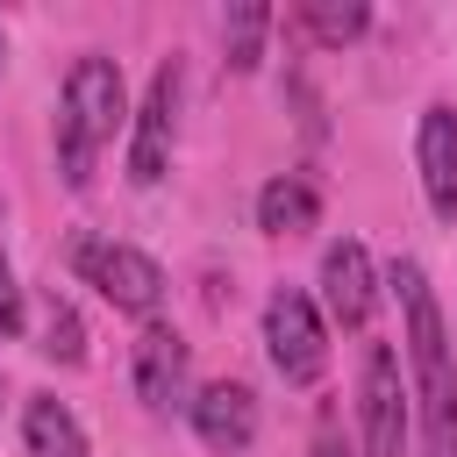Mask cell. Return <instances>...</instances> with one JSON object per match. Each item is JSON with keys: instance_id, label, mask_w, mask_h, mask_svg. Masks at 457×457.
Returning <instances> with one entry per match:
<instances>
[{"instance_id": "obj_7", "label": "cell", "mask_w": 457, "mask_h": 457, "mask_svg": "<svg viewBox=\"0 0 457 457\" xmlns=\"http://www.w3.org/2000/svg\"><path fill=\"white\" fill-rule=\"evenodd\" d=\"M171 129H179V64H157L143 107H136V136H129V179L157 186L171 164Z\"/></svg>"}, {"instance_id": "obj_11", "label": "cell", "mask_w": 457, "mask_h": 457, "mask_svg": "<svg viewBox=\"0 0 457 457\" xmlns=\"http://www.w3.org/2000/svg\"><path fill=\"white\" fill-rule=\"evenodd\" d=\"M321 221V193L300 179V171H286V179H271L264 193H257V228L264 236H307Z\"/></svg>"}, {"instance_id": "obj_9", "label": "cell", "mask_w": 457, "mask_h": 457, "mask_svg": "<svg viewBox=\"0 0 457 457\" xmlns=\"http://www.w3.org/2000/svg\"><path fill=\"white\" fill-rule=\"evenodd\" d=\"M414 164H421V193L443 221H457V107H428L414 129Z\"/></svg>"}, {"instance_id": "obj_13", "label": "cell", "mask_w": 457, "mask_h": 457, "mask_svg": "<svg viewBox=\"0 0 457 457\" xmlns=\"http://www.w3.org/2000/svg\"><path fill=\"white\" fill-rule=\"evenodd\" d=\"M364 21H371V7H364V0H307V7H300V29H307L314 43H328V50L357 43V36H364Z\"/></svg>"}, {"instance_id": "obj_4", "label": "cell", "mask_w": 457, "mask_h": 457, "mask_svg": "<svg viewBox=\"0 0 457 457\" xmlns=\"http://www.w3.org/2000/svg\"><path fill=\"white\" fill-rule=\"evenodd\" d=\"M71 264H79V278L100 293V300H114L121 314H157V300H164V271H157V257H143L136 243H107V236H86L79 250H71Z\"/></svg>"}, {"instance_id": "obj_12", "label": "cell", "mask_w": 457, "mask_h": 457, "mask_svg": "<svg viewBox=\"0 0 457 457\" xmlns=\"http://www.w3.org/2000/svg\"><path fill=\"white\" fill-rule=\"evenodd\" d=\"M21 436H29V457H86L79 414H71L64 400H50V393H36V400L21 407Z\"/></svg>"}, {"instance_id": "obj_6", "label": "cell", "mask_w": 457, "mask_h": 457, "mask_svg": "<svg viewBox=\"0 0 457 457\" xmlns=\"http://www.w3.org/2000/svg\"><path fill=\"white\" fill-rule=\"evenodd\" d=\"M186 393H193V357H186L179 328L143 321V336H136V400L150 414H171V407H186Z\"/></svg>"}, {"instance_id": "obj_2", "label": "cell", "mask_w": 457, "mask_h": 457, "mask_svg": "<svg viewBox=\"0 0 457 457\" xmlns=\"http://www.w3.org/2000/svg\"><path fill=\"white\" fill-rule=\"evenodd\" d=\"M129 121V86H121V64L86 50L64 79V107H57V171L64 186H93V157L100 143H114V129Z\"/></svg>"}, {"instance_id": "obj_15", "label": "cell", "mask_w": 457, "mask_h": 457, "mask_svg": "<svg viewBox=\"0 0 457 457\" xmlns=\"http://www.w3.org/2000/svg\"><path fill=\"white\" fill-rule=\"evenodd\" d=\"M43 357H57V364H86V321H79L71 300H50V307H43Z\"/></svg>"}, {"instance_id": "obj_17", "label": "cell", "mask_w": 457, "mask_h": 457, "mask_svg": "<svg viewBox=\"0 0 457 457\" xmlns=\"http://www.w3.org/2000/svg\"><path fill=\"white\" fill-rule=\"evenodd\" d=\"M314 457H350V443H343L336 414H321V421H314Z\"/></svg>"}, {"instance_id": "obj_14", "label": "cell", "mask_w": 457, "mask_h": 457, "mask_svg": "<svg viewBox=\"0 0 457 457\" xmlns=\"http://www.w3.org/2000/svg\"><path fill=\"white\" fill-rule=\"evenodd\" d=\"M264 29H271V7H264V0H236V7H228V21H221L228 71H257V57H264Z\"/></svg>"}, {"instance_id": "obj_5", "label": "cell", "mask_w": 457, "mask_h": 457, "mask_svg": "<svg viewBox=\"0 0 457 457\" xmlns=\"http://www.w3.org/2000/svg\"><path fill=\"white\" fill-rule=\"evenodd\" d=\"M407 386H400V357L393 343H371L364 350V378H357V407H364V457H407Z\"/></svg>"}, {"instance_id": "obj_16", "label": "cell", "mask_w": 457, "mask_h": 457, "mask_svg": "<svg viewBox=\"0 0 457 457\" xmlns=\"http://www.w3.org/2000/svg\"><path fill=\"white\" fill-rule=\"evenodd\" d=\"M21 328V286H14V264L0 257V336Z\"/></svg>"}, {"instance_id": "obj_3", "label": "cell", "mask_w": 457, "mask_h": 457, "mask_svg": "<svg viewBox=\"0 0 457 457\" xmlns=\"http://www.w3.org/2000/svg\"><path fill=\"white\" fill-rule=\"evenodd\" d=\"M264 350H271V371L286 386H314L328 371V328H321V307L300 286H278L264 300Z\"/></svg>"}, {"instance_id": "obj_1", "label": "cell", "mask_w": 457, "mask_h": 457, "mask_svg": "<svg viewBox=\"0 0 457 457\" xmlns=\"http://www.w3.org/2000/svg\"><path fill=\"white\" fill-rule=\"evenodd\" d=\"M393 293L407 307V357H414V400H421V443L428 457H457V371H450V336H443V307L421 278L414 257L393 264Z\"/></svg>"}, {"instance_id": "obj_10", "label": "cell", "mask_w": 457, "mask_h": 457, "mask_svg": "<svg viewBox=\"0 0 457 457\" xmlns=\"http://www.w3.org/2000/svg\"><path fill=\"white\" fill-rule=\"evenodd\" d=\"M321 300H328L336 328H364V321H371L378 286H371V257H364V243L343 236V243L321 250Z\"/></svg>"}, {"instance_id": "obj_8", "label": "cell", "mask_w": 457, "mask_h": 457, "mask_svg": "<svg viewBox=\"0 0 457 457\" xmlns=\"http://www.w3.org/2000/svg\"><path fill=\"white\" fill-rule=\"evenodd\" d=\"M186 407H193V428H200V443H207V450L236 457V450H250V443H257V400H250V386L214 378V386H200Z\"/></svg>"}]
</instances>
